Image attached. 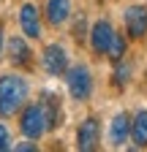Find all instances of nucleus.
Wrapping results in <instances>:
<instances>
[{"label": "nucleus", "instance_id": "1a4fd4ad", "mask_svg": "<svg viewBox=\"0 0 147 152\" xmlns=\"http://www.w3.org/2000/svg\"><path fill=\"white\" fill-rule=\"evenodd\" d=\"M128 136H131V117H128L125 111H120V114H115L112 125H109V144L123 147L128 141Z\"/></svg>", "mask_w": 147, "mask_h": 152}, {"label": "nucleus", "instance_id": "20e7f679", "mask_svg": "<svg viewBox=\"0 0 147 152\" xmlns=\"http://www.w3.org/2000/svg\"><path fill=\"white\" fill-rule=\"evenodd\" d=\"M41 60H44V71L49 76H63L68 71V54L60 44H49L41 54Z\"/></svg>", "mask_w": 147, "mask_h": 152}, {"label": "nucleus", "instance_id": "f257e3e1", "mask_svg": "<svg viewBox=\"0 0 147 152\" xmlns=\"http://www.w3.org/2000/svg\"><path fill=\"white\" fill-rule=\"evenodd\" d=\"M27 101V82L16 73L0 76V117H11Z\"/></svg>", "mask_w": 147, "mask_h": 152}, {"label": "nucleus", "instance_id": "ddd939ff", "mask_svg": "<svg viewBox=\"0 0 147 152\" xmlns=\"http://www.w3.org/2000/svg\"><path fill=\"white\" fill-rule=\"evenodd\" d=\"M131 139L136 147H147V111H139L131 120Z\"/></svg>", "mask_w": 147, "mask_h": 152}, {"label": "nucleus", "instance_id": "2eb2a0df", "mask_svg": "<svg viewBox=\"0 0 147 152\" xmlns=\"http://www.w3.org/2000/svg\"><path fill=\"white\" fill-rule=\"evenodd\" d=\"M128 76H131V63L125 60H117V68H115V84L117 87H125L128 84Z\"/></svg>", "mask_w": 147, "mask_h": 152}, {"label": "nucleus", "instance_id": "f8f14e48", "mask_svg": "<svg viewBox=\"0 0 147 152\" xmlns=\"http://www.w3.org/2000/svg\"><path fill=\"white\" fill-rule=\"evenodd\" d=\"M6 46H8V60L14 65H27L30 63V54L33 52H30V46H27L25 38H11Z\"/></svg>", "mask_w": 147, "mask_h": 152}, {"label": "nucleus", "instance_id": "dca6fc26", "mask_svg": "<svg viewBox=\"0 0 147 152\" xmlns=\"http://www.w3.org/2000/svg\"><path fill=\"white\" fill-rule=\"evenodd\" d=\"M85 35H87V19L79 16L76 22H74V38H76V41H82Z\"/></svg>", "mask_w": 147, "mask_h": 152}, {"label": "nucleus", "instance_id": "4468645a", "mask_svg": "<svg viewBox=\"0 0 147 152\" xmlns=\"http://www.w3.org/2000/svg\"><path fill=\"white\" fill-rule=\"evenodd\" d=\"M125 52H128V44H125V38H123L120 33H115V35H112V41H109L106 57H109L112 63H117V60H123V57H125Z\"/></svg>", "mask_w": 147, "mask_h": 152}, {"label": "nucleus", "instance_id": "a211bd4d", "mask_svg": "<svg viewBox=\"0 0 147 152\" xmlns=\"http://www.w3.org/2000/svg\"><path fill=\"white\" fill-rule=\"evenodd\" d=\"M16 149H19V152H33V149H35V144H19Z\"/></svg>", "mask_w": 147, "mask_h": 152}, {"label": "nucleus", "instance_id": "7ed1b4c3", "mask_svg": "<svg viewBox=\"0 0 147 152\" xmlns=\"http://www.w3.org/2000/svg\"><path fill=\"white\" fill-rule=\"evenodd\" d=\"M19 128L22 133L30 139V141H38L46 130V122H44V111H41V103H30L25 111H22V120H19Z\"/></svg>", "mask_w": 147, "mask_h": 152}, {"label": "nucleus", "instance_id": "f03ea898", "mask_svg": "<svg viewBox=\"0 0 147 152\" xmlns=\"http://www.w3.org/2000/svg\"><path fill=\"white\" fill-rule=\"evenodd\" d=\"M65 82H68V92H71V98L74 101H87L90 95H93V76H90V68L87 65H74L65 71Z\"/></svg>", "mask_w": 147, "mask_h": 152}, {"label": "nucleus", "instance_id": "9b49d317", "mask_svg": "<svg viewBox=\"0 0 147 152\" xmlns=\"http://www.w3.org/2000/svg\"><path fill=\"white\" fill-rule=\"evenodd\" d=\"M46 22L49 25H63L65 19H68V14H71V0H46Z\"/></svg>", "mask_w": 147, "mask_h": 152}, {"label": "nucleus", "instance_id": "0eeeda50", "mask_svg": "<svg viewBox=\"0 0 147 152\" xmlns=\"http://www.w3.org/2000/svg\"><path fill=\"white\" fill-rule=\"evenodd\" d=\"M41 111H44V122H46V130H57L63 125V106H60V98L52 92H44L41 98Z\"/></svg>", "mask_w": 147, "mask_h": 152}, {"label": "nucleus", "instance_id": "6e6552de", "mask_svg": "<svg viewBox=\"0 0 147 152\" xmlns=\"http://www.w3.org/2000/svg\"><path fill=\"white\" fill-rule=\"evenodd\" d=\"M125 30L136 41L147 35V8L144 6H131L125 11Z\"/></svg>", "mask_w": 147, "mask_h": 152}, {"label": "nucleus", "instance_id": "423d86ee", "mask_svg": "<svg viewBox=\"0 0 147 152\" xmlns=\"http://www.w3.org/2000/svg\"><path fill=\"white\" fill-rule=\"evenodd\" d=\"M90 46H93L96 54H106L109 49V41H112L115 35V27L109 25V19H98V22H93V27H90Z\"/></svg>", "mask_w": 147, "mask_h": 152}, {"label": "nucleus", "instance_id": "f3484780", "mask_svg": "<svg viewBox=\"0 0 147 152\" xmlns=\"http://www.w3.org/2000/svg\"><path fill=\"white\" fill-rule=\"evenodd\" d=\"M8 147H11V136H8L6 125H0V152H6Z\"/></svg>", "mask_w": 147, "mask_h": 152}, {"label": "nucleus", "instance_id": "6ab92c4d", "mask_svg": "<svg viewBox=\"0 0 147 152\" xmlns=\"http://www.w3.org/2000/svg\"><path fill=\"white\" fill-rule=\"evenodd\" d=\"M0 54H3V27H0Z\"/></svg>", "mask_w": 147, "mask_h": 152}, {"label": "nucleus", "instance_id": "39448f33", "mask_svg": "<svg viewBox=\"0 0 147 152\" xmlns=\"http://www.w3.org/2000/svg\"><path fill=\"white\" fill-rule=\"evenodd\" d=\"M98 144H101V125L96 117H87L76 130V147L79 152H93Z\"/></svg>", "mask_w": 147, "mask_h": 152}, {"label": "nucleus", "instance_id": "9d476101", "mask_svg": "<svg viewBox=\"0 0 147 152\" xmlns=\"http://www.w3.org/2000/svg\"><path fill=\"white\" fill-rule=\"evenodd\" d=\"M19 25H22V33L27 38H38L41 35V22H38V8L33 3H25L22 11H19Z\"/></svg>", "mask_w": 147, "mask_h": 152}]
</instances>
